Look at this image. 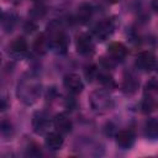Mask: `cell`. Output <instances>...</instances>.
I'll return each instance as SVG.
<instances>
[{
  "mask_svg": "<svg viewBox=\"0 0 158 158\" xmlns=\"http://www.w3.org/2000/svg\"><path fill=\"white\" fill-rule=\"evenodd\" d=\"M49 46V41H48V37L44 35V33H41L36 37L35 40V43H33V49L36 53L38 54H43L46 53L47 48Z\"/></svg>",
  "mask_w": 158,
  "mask_h": 158,
  "instance_id": "cell-17",
  "label": "cell"
},
{
  "mask_svg": "<svg viewBox=\"0 0 158 158\" xmlns=\"http://www.w3.org/2000/svg\"><path fill=\"white\" fill-rule=\"evenodd\" d=\"M36 27H37V26H36V23H35V22H32V21H28V22L25 25V30H26V32H30V33H31V32H33V31L36 30Z\"/></svg>",
  "mask_w": 158,
  "mask_h": 158,
  "instance_id": "cell-25",
  "label": "cell"
},
{
  "mask_svg": "<svg viewBox=\"0 0 158 158\" xmlns=\"http://www.w3.org/2000/svg\"><path fill=\"white\" fill-rule=\"evenodd\" d=\"M33 1H37V0H33Z\"/></svg>",
  "mask_w": 158,
  "mask_h": 158,
  "instance_id": "cell-29",
  "label": "cell"
},
{
  "mask_svg": "<svg viewBox=\"0 0 158 158\" xmlns=\"http://www.w3.org/2000/svg\"><path fill=\"white\" fill-rule=\"evenodd\" d=\"M112 30H114L112 22L109 20H105V21H100L94 26L93 33L98 41H105L107 37H110V35L112 33Z\"/></svg>",
  "mask_w": 158,
  "mask_h": 158,
  "instance_id": "cell-8",
  "label": "cell"
},
{
  "mask_svg": "<svg viewBox=\"0 0 158 158\" xmlns=\"http://www.w3.org/2000/svg\"><path fill=\"white\" fill-rule=\"evenodd\" d=\"M138 88V80L133 74H126L122 83V89L127 94H133Z\"/></svg>",
  "mask_w": 158,
  "mask_h": 158,
  "instance_id": "cell-16",
  "label": "cell"
},
{
  "mask_svg": "<svg viewBox=\"0 0 158 158\" xmlns=\"http://www.w3.org/2000/svg\"><path fill=\"white\" fill-rule=\"evenodd\" d=\"M98 80H99L105 88H107V89L115 86V81H114L112 77L109 75L107 73H99V74H98Z\"/></svg>",
  "mask_w": 158,
  "mask_h": 158,
  "instance_id": "cell-20",
  "label": "cell"
},
{
  "mask_svg": "<svg viewBox=\"0 0 158 158\" xmlns=\"http://www.w3.org/2000/svg\"><path fill=\"white\" fill-rule=\"evenodd\" d=\"M109 2H111V4H115V2H117V1H120V0H107Z\"/></svg>",
  "mask_w": 158,
  "mask_h": 158,
  "instance_id": "cell-28",
  "label": "cell"
},
{
  "mask_svg": "<svg viewBox=\"0 0 158 158\" xmlns=\"http://www.w3.org/2000/svg\"><path fill=\"white\" fill-rule=\"evenodd\" d=\"M27 154L28 156H32V157H38V156H41L42 154V152H41V147H38L37 144H32L31 147H28V152H27Z\"/></svg>",
  "mask_w": 158,
  "mask_h": 158,
  "instance_id": "cell-23",
  "label": "cell"
},
{
  "mask_svg": "<svg viewBox=\"0 0 158 158\" xmlns=\"http://www.w3.org/2000/svg\"><path fill=\"white\" fill-rule=\"evenodd\" d=\"M144 136L148 139H158V120L151 118L144 125Z\"/></svg>",
  "mask_w": 158,
  "mask_h": 158,
  "instance_id": "cell-15",
  "label": "cell"
},
{
  "mask_svg": "<svg viewBox=\"0 0 158 158\" xmlns=\"http://www.w3.org/2000/svg\"><path fill=\"white\" fill-rule=\"evenodd\" d=\"M16 95L25 105H32L41 95V81L37 77L27 74L21 78L16 88Z\"/></svg>",
  "mask_w": 158,
  "mask_h": 158,
  "instance_id": "cell-1",
  "label": "cell"
},
{
  "mask_svg": "<svg viewBox=\"0 0 158 158\" xmlns=\"http://www.w3.org/2000/svg\"><path fill=\"white\" fill-rule=\"evenodd\" d=\"M15 22H16V16L14 14H11V12H4L2 14V21H1V23H2V27H4V30L6 32H9V31L12 30Z\"/></svg>",
  "mask_w": 158,
  "mask_h": 158,
  "instance_id": "cell-19",
  "label": "cell"
},
{
  "mask_svg": "<svg viewBox=\"0 0 158 158\" xmlns=\"http://www.w3.org/2000/svg\"><path fill=\"white\" fill-rule=\"evenodd\" d=\"M63 84H64V88L72 94H79L84 89V84H83L80 77L74 73L67 74L63 79Z\"/></svg>",
  "mask_w": 158,
  "mask_h": 158,
  "instance_id": "cell-7",
  "label": "cell"
},
{
  "mask_svg": "<svg viewBox=\"0 0 158 158\" xmlns=\"http://www.w3.org/2000/svg\"><path fill=\"white\" fill-rule=\"evenodd\" d=\"M51 126L49 118L44 112H36L32 117V128L37 135H44L48 132Z\"/></svg>",
  "mask_w": 158,
  "mask_h": 158,
  "instance_id": "cell-5",
  "label": "cell"
},
{
  "mask_svg": "<svg viewBox=\"0 0 158 158\" xmlns=\"http://www.w3.org/2000/svg\"><path fill=\"white\" fill-rule=\"evenodd\" d=\"M109 54L110 58L114 60H122L127 54V49L122 43L114 42L109 46Z\"/></svg>",
  "mask_w": 158,
  "mask_h": 158,
  "instance_id": "cell-13",
  "label": "cell"
},
{
  "mask_svg": "<svg viewBox=\"0 0 158 158\" xmlns=\"http://www.w3.org/2000/svg\"><path fill=\"white\" fill-rule=\"evenodd\" d=\"M156 65H157L156 56L149 51L142 52L136 57V67L142 72H151L152 69H154Z\"/></svg>",
  "mask_w": 158,
  "mask_h": 158,
  "instance_id": "cell-4",
  "label": "cell"
},
{
  "mask_svg": "<svg viewBox=\"0 0 158 158\" xmlns=\"http://www.w3.org/2000/svg\"><path fill=\"white\" fill-rule=\"evenodd\" d=\"M98 74H99V72L95 65H89L85 68V77L88 79V81H91L93 79L98 78Z\"/></svg>",
  "mask_w": 158,
  "mask_h": 158,
  "instance_id": "cell-21",
  "label": "cell"
},
{
  "mask_svg": "<svg viewBox=\"0 0 158 158\" xmlns=\"http://www.w3.org/2000/svg\"><path fill=\"white\" fill-rule=\"evenodd\" d=\"M12 131V128H11V125H10V122H7V121H2L1 122V133H2V136H10V132Z\"/></svg>",
  "mask_w": 158,
  "mask_h": 158,
  "instance_id": "cell-24",
  "label": "cell"
},
{
  "mask_svg": "<svg viewBox=\"0 0 158 158\" xmlns=\"http://www.w3.org/2000/svg\"><path fill=\"white\" fill-rule=\"evenodd\" d=\"M75 47L78 53L83 54V56H90L94 52V42L91 36L86 35V33H81L77 37V42H75Z\"/></svg>",
  "mask_w": 158,
  "mask_h": 158,
  "instance_id": "cell-6",
  "label": "cell"
},
{
  "mask_svg": "<svg viewBox=\"0 0 158 158\" xmlns=\"http://www.w3.org/2000/svg\"><path fill=\"white\" fill-rule=\"evenodd\" d=\"M156 94H158V80L152 78L144 85V96L153 98Z\"/></svg>",
  "mask_w": 158,
  "mask_h": 158,
  "instance_id": "cell-18",
  "label": "cell"
},
{
  "mask_svg": "<svg viewBox=\"0 0 158 158\" xmlns=\"http://www.w3.org/2000/svg\"><path fill=\"white\" fill-rule=\"evenodd\" d=\"M135 138L132 130H121L116 135V143L122 149H130L135 143Z\"/></svg>",
  "mask_w": 158,
  "mask_h": 158,
  "instance_id": "cell-9",
  "label": "cell"
},
{
  "mask_svg": "<svg viewBox=\"0 0 158 158\" xmlns=\"http://www.w3.org/2000/svg\"><path fill=\"white\" fill-rule=\"evenodd\" d=\"M6 110V102H5V99L1 100V111H5Z\"/></svg>",
  "mask_w": 158,
  "mask_h": 158,
  "instance_id": "cell-27",
  "label": "cell"
},
{
  "mask_svg": "<svg viewBox=\"0 0 158 158\" xmlns=\"http://www.w3.org/2000/svg\"><path fill=\"white\" fill-rule=\"evenodd\" d=\"M93 16V6L90 4H81L77 10V20L80 23H86Z\"/></svg>",
  "mask_w": 158,
  "mask_h": 158,
  "instance_id": "cell-14",
  "label": "cell"
},
{
  "mask_svg": "<svg viewBox=\"0 0 158 158\" xmlns=\"http://www.w3.org/2000/svg\"><path fill=\"white\" fill-rule=\"evenodd\" d=\"M53 125H54V128L62 135L69 133L73 128V123L65 114H57L53 118Z\"/></svg>",
  "mask_w": 158,
  "mask_h": 158,
  "instance_id": "cell-10",
  "label": "cell"
},
{
  "mask_svg": "<svg viewBox=\"0 0 158 158\" xmlns=\"http://www.w3.org/2000/svg\"><path fill=\"white\" fill-rule=\"evenodd\" d=\"M152 9L158 14V0H153L152 1Z\"/></svg>",
  "mask_w": 158,
  "mask_h": 158,
  "instance_id": "cell-26",
  "label": "cell"
},
{
  "mask_svg": "<svg viewBox=\"0 0 158 158\" xmlns=\"http://www.w3.org/2000/svg\"><path fill=\"white\" fill-rule=\"evenodd\" d=\"M44 142H46V146H47L48 149H51V151H58V149L62 148L64 139L62 137V133L58 132V131H56V132L47 133Z\"/></svg>",
  "mask_w": 158,
  "mask_h": 158,
  "instance_id": "cell-12",
  "label": "cell"
},
{
  "mask_svg": "<svg viewBox=\"0 0 158 158\" xmlns=\"http://www.w3.org/2000/svg\"><path fill=\"white\" fill-rule=\"evenodd\" d=\"M48 41L49 44L59 53H65L67 47H68V40L67 36L64 35V32L62 31V28L53 21L48 25Z\"/></svg>",
  "mask_w": 158,
  "mask_h": 158,
  "instance_id": "cell-3",
  "label": "cell"
},
{
  "mask_svg": "<svg viewBox=\"0 0 158 158\" xmlns=\"http://www.w3.org/2000/svg\"><path fill=\"white\" fill-rule=\"evenodd\" d=\"M27 49H28V46H27V42L23 37L15 38L10 44V53L15 58L25 57L27 54Z\"/></svg>",
  "mask_w": 158,
  "mask_h": 158,
  "instance_id": "cell-11",
  "label": "cell"
},
{
  "mask_svg": "<svg viewBox=\"0 0 158 158\" xmlns=\"http://www.w3.org/2000/svg\"><path fill=\"white\" fill-rule=\"evenodd\" d=\"M89 101H90L91 109L95 112H98V114L107 112L109 110L112 109V105H114L111 96L104 89H96V90H94L90 94Z\"/></svg>",
  "mask_w": 158,
  "mask_h": 158,
  "instance_id": "cell-2",
  "label": "cell"
},
{
  "mask_svg": "<svg viewBox=\"0 0 158 158\" xmlns=\"http://www.w3.org/2000/svg\"><path fill=\"white\" fill-rule=\"evenodd\" d=\"M154 107V101H153V98H149V96H144L143 101H142V110L144 112H149L152 111Z\"/></svg>",
  "mask_w": 158,
  "mask_h": 158,
  "instance_id": "cell-22",
  "label": "cell"
}]
</instances>
